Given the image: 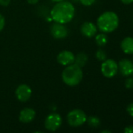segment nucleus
<instances>
[{
	"mask_svg": "<svg viewBox=\"0 0 133 133\" xmlns=\"http://www.w3.org/2000/svg\"><path fill=\"white\" fill-rule=\"evenodd\" d=\"M81 33L86 37L91 38L97 33V26L92 22H85L81 26Z\"/></svg>",
	"mask_w": 133,
	"mask_h": 133,
	"instance_id": "11",
	"label": "nucleus"
},
{
	"mask_svg": "<svg viewBox=\"0 0 133 133\" xmlns=\"http://www.w3.org/2000/svg\"><path fill=\"white\" fill-rule=\"evenodd\" d=\"M97 29L101 32L108 34L114 32L119 26V18L117 13L107 11L102 13L97 19Z\"/></svg>",
	"mask_w": 133,
	"mask_h": 133,
	"instance_id": "2",
	"label": "nucleus"
},
{
	"mask_svg": "<svg viewBox=\"0 0 133 133\" xmlns=\"http://www.w3.org/2000/svg\"><path fill=\"white\" fill-rule=\"evenodd\" d=\"M63 122L62 117L57 113L49 115L45 120V127L48 131L55 132L61 126Z\"/></svg>",
	"mask_w": 133,
	"mask_h": 133,
	"instance_id": "6",
	"label": "nucleus"
},
{
	"mask_svg": "<svg viewBox=\"0 0 133 133\" xmlns=\"http://www.w3.org/2000/svg\"><path fill=\"white\" fill-rule=\"evenodd\" d=\"M67 119L71 127H79L86 122L87 115L81 109H74L68 113Z\"/></svg>",
	"mask_w": 133,
	"mask_h": 133,
	"instance_id": "4",
	"label": "nucleus"
},
{
	"mask_svg": "<svg viewBox=\"0 0 133 133\" xmlns=\"http://www.w3.org/2000/svg\"><path fill=\"white\" fill-rule=\"evenodd\" d=\"M88 60H89V57L85 52H79L74 57V64L77 65L78 66H79L81 68H82L87 64Z\"/></svg>",
	"mask_w": 133,
	"mask_h": 133,
	"instance_id": "14",
	"label": "nucleus"
},
{
	"mask_svg": "<svg viewBox=\"0 0 133 133\" xmlns=\"http://www.w3.org/2000/svg\"><path fill=\"white\" fill-rule=\"evenodd\" d=\"M11 0H0V5L2 6H8L10 3Z\"/></svg>",
	"mask_w": 133,
	"mask_h": 133,
	"instance_id": "23",
	"label": "nucleus"
},
{
	"mask_svg": "<svg viewBox=\"0 0 133 133\" xmlns=\"http://www.w3.org/2000/svg\"><path fill=\"white\" fill-rule=\"evenodd\" d=\"M75 15V8L72 3L66 1L57 2L51 10V17L56 22L66 24L71 22Z\"/></svg>",
	"mask_w": 133,
	"mask_h": 133,
	"instance_id": "1",
	"label": "nucleus"
},
{
	"mask_svg": "<svg viewBox=\"0 0 133 133\" xmlns=\"http://www.w3.org/2000/svg\"><path fill=\"white\" fill-rule=\"evenodd\" d=\"M96 58H97L99 61L103 62V61H105V60L107 59V55L106 51H105L104 50H103V49L100 48V49L97 50V51L96 52Z\"/></svg>",
	"mask_w": 133,
	"mask_h": 133,
	"instance_id": "17",
	"label": "nucleus"
},
{
	"mask_svg": "<svg viewBox=\"0 0 133 133\" xmlns=\"http://www.w3.org/2000/svg\"><path fill=\"white\" fill-rule=\"evenodd\" d=\"M125 86L129 90H133V77H128L125 82Z\"/></svg>",
	"mask_w": 133,
	"mask_h": 133,
	"instance_id": "18",
	"label": "nucleus"
},
{
	"mask_svg": "<svg viewBox=\"0 0 133 133\" xmlns=\"http://www.w3.org/2000/svg\"><path fill=\"white\" fill-rule=\"evenodd\" d=\"M35 115L36 113L34 109L25 108L20 112L19 120L23 123H30L34 119Z\"/></svg>",
	"mask_w": 133,
	"mask_h": 133,
	"instance_id": "12",
	"label": "nucleus"
},
{
	"mask_svg": "<svg viewBox=\"0 0 133 133\" xmlns=\"http://www.w3.org/2000/svg\"><path fill=\"white\" fill-rule=\"evenodd\" d=\"M75 55L70 51H62L57 55V62L63 66H67L74 63Z\"/></svg>",
	"mask_w": 133,
	"mask_h": 133,
	"instance_id": "10",
	"label": "nucleus"
},
{
	"mask_svg": "<svg viewBox=\"0 0 133 133\" xmlns=\"http://www.w3.org/2000/svg\"><path fill=\"white\" fill-rule=\"evenodd\" d=\"M101 132L102 133H111V131H110V130H103Z\"/></svg>",
	"mask_w": 133,
	"mask_h": 133,
	"instance_id": "26",
	"label": "nucleus"
},
{
	"mask_svg": "<svg viewBox=\"0 0 133 133\" xmlns=\"http://www.w3.org/2000/svg\"><path fill=\"white\" fill-rule=\"evenodd\" d=\"M96 0H80V2L85 6H90L94 4Z\"/></svg>",
	"mask_w": 133,
	"mask_h": 133,
	"instance_id": "19",
	"label": "nucleus"
},
{
	"mask_svg": "<svg viewBox=\"0 0 133 133\" xmlns=\"http://www.w3.org/2000/svg\"><path fill=\"white\" fill-rule=\"evenodd\" d=\"M32 90L31 87L26 84H21L17 87L16 90V96L19 101L26 102L27 101L31 96Z\"/></svg>",
	"mask_w": 133,
	"mask_h": 133,
	"instance_id": "8",
	"label": "nucleus"
},
{
	"mask_svg": "<svg viewBox=\"0 0 133 133\" xmlns=\"http://www.w3.org/2000/svg\"><path fill=\"white\" fill-rule=\"evenodd\" d=\"M53 2H62V1H64V0H52Z\"/></svg>",
	"mask_w": 133,
	"mask_h": 133,
	"instance_id": "27",
	"label": "nucleus"
},
{
	"mask_svg": "<svg viewBox=\"0 0 133 133\" xmlns=\"http://www.w3.org/2000/svg\"><path fill=\"white\" fill-rule=\"evenodd\" d=\"M50 31L52 36L55 39H58V40L63 39L67 37L68 35V30L67 26H65L64 24L56 23V22L52 25Z\"/></svg>",
	"mask_w": 133,
	"mask_h": 133,
	"instance_id": "7",
	"label": "nucleus"
},
{
	"mask_svg": "<svg viewBox=\"0 0 133 133\" xmlns=\"http://www.w3.org/2000/svg\"><path fill=\"white\" fill-rule=\"evenodd\" d=\"M27 2L31 5H34L38 2V0H27Z\"/></svg>",
	"mask_w": 133,
	"mask_h": 133,
	"instance_id": "25",
	"label": "nucleus"
},
{
	"mask_svg": "<svg viewBox=\"0 0 133 133\" xmlns=\"http://www.w3.org/2000/svg\"><path fill=\"white\" fill-rule=\"evenodd\" d=\"M125 133H133V125H128L124 129Z\"/></svg>",
	"mask_w": 133,
	"mask_h": 133,
	"instance_id": "22",
	"label": "nucleus"
},
{
	"mask_svg": "<svg viewBox=\"0 0 133 133\" xmlns=\"http://www.w3.org/2000/svg\"><path fill=\"white\" fill-rule=\"evenodd\" d=\"M96 43L99 47H103L105 46L108 42V37L105 33H100L98 34H96L95 38Z\"/></svg>",
	"mask_w": 133,
	"mask_h": 133,
	"instance_id": "15",
	"label": "nucleus"
},
{
	"mask_svg": "<svg viewBox=\"0 0 133 133\" xmlns=\"http://www.w3.org/2000/svg\"><path fill=\"white\" fill-rule=\"evenodd\" d=\"M83 72L82 68L75 64L67 65L62 72V79L63 83L69 87H75L82 80Z\"/></svg>",
	"mask_w": 133,
	"mask_h": 133,
	"instance_id": "3",
	"label": "nucleus"
},
{
	"mask_svg": "<svg viewBox=\"0 0 133 133\" xmlns=\"http://www.w3.org/2000/svg\"><path fill=\"white\" fill-rule=\"evenodd\" d=\"M118 72L123 76H130L133 74V62L127 58L120 60L118 63Z\"/></svg>",
	"mask_w": 133,
	"mask_h": 133,
	"instance_id": "9",
	"label": "nucleus"
},
{
	"mask_svg": "<svg viewBox=\"0 0 133 133\" xmlns=\"http://www.w3.org/2000/svg\"><path fill=\"white\" fill-rule=\"evenodd\" d=\"M118 72V63L113 59H106L101 65V72L104 77L111 79L116 76Z\"/></svg>",
	"mask_w": 133,
	"mask_h": 133,
	"instance_id": "5",
	"label": "nucleus"
},
{
	"mask_svg": "<svg viewBox=\"0 0 133 133\" xmlns=\"http://www.w3.org/2000/svg\"><path fill=\"white\" fill-rule=\"evenodd\" d=\"M132 75H133V74H132Z\"/></svg>",
	"mask_w": 133,
	"mask_h": 133,
	"instance_id": "29",
	"label": "nucleus"
},
{
	"mask_svg": "<svg viewBox=\"0 0 133 133\" xmlns=\"http://www.w3.org/2000/svg\"><path fill=\"white\" fill-rule=\"evenodd\" d=\"M132 62H133V58H132Z\"/></svg>",
	"mask_w": 133,
	"mask_h": 133,
	"instance_id": "28",
	"label": "nucleus"
},
{
	"mask_svg": "<svg viewBox=\"0 0 133 133\" xmlns=\"http://www.w3.org/2000/svg\"><path fill=\"white\" fill-rule=\"evenodd\" d=\"M121 48L125 54L133 55V37H127L121 42Z\"/></svg>",
	"mask_w": 133,
	"mask_h": 133,
	"instance_id": "13",
	"label": "nucleus"
},
{
	"mask_svg": "<svg viewBox=\"0 0 133 133\" xmlns=\"http://www.w3.org/2000/svg\"><path fill=\"white\" fill-rule=\"evenodd\" d=\"M121 2L125 5H129L133 2V0H121Z\"/></svg>",
	"mask_w": 133,
	"mask_h": 133,
	"instance_id": "24",
	"label": "nucleus"
},
{
	"mask_svg": "<svg viewBox=\"0 0 133 133\" xmlns=\"http://www.w3.org/2000/svg\"><path fill=\"white\" fill-rule=\"evenodd\" d=\"M126 111H127V113L131 116V117H133V102L129 104L127 108H126Z\"/></svg>",
	"mask_w": 133,
	"mask_h": 133,
	"instance_id": "20",
	"label": "nucleus"
},
{
	"mask_svg": "<svg viewBox=\"0 0 133 133\" xmlns=\"http://www.w3.org/2000/svg\"><path fill=\"white\" fill-rule=\"evenodd\" d=\"M5 24V17L0 13V31L4 28Z\"/></svg>",
	"mask_w": 133,
	"mask_h": 133,
	"instance_id": "21",
	"label": "nucleus"
},
{
	"mask_svg": "<svg viewBox=\"0 0 133 133\" xmlns=\"http://www.w3.org/2000/svg\"><path fill=\"white\" fill-rule=\"evenodd\" d=\"M86 122L92 128H98L101 124L100 119L96 116H89V118H87Z\"/></svg>",
	"mask_w": 133,
	"mask_h": 133,
	"instance_id": "16",
	"label": "nucleus"
}]
</instances>
